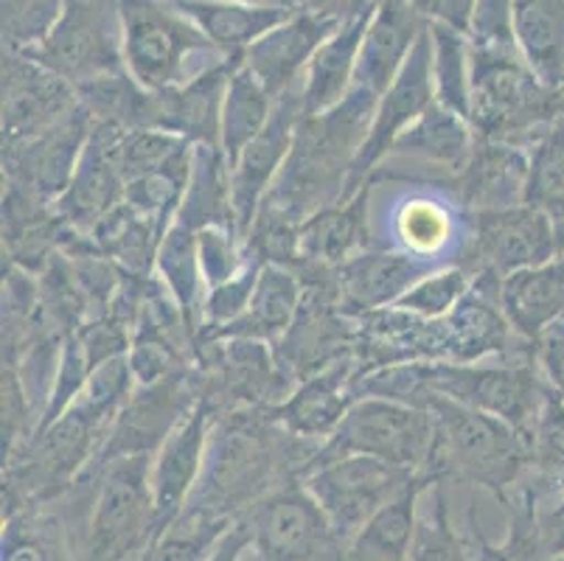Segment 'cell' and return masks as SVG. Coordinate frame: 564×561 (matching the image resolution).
Instances as JSON below:
<instances>
[{
    "instance_id": "1",
    "label": "cell",
    "mask_w": 564,
    "mask_h": 561,
    "mask_svg": "<svg viewBox=\"0 0 564 561\" xmlns=\"http://www.w3.org/2000/svg\"><path fill=\"white\" fill-rule=\"evenodd\" d=\"M321 444L295 439L270 408H248L217 416L203 475L188 511L217 519H242L264 494L290 477H301Z\"/></svg>"
},
{
    "instance_id": "2",
    "label": "cell",
    "mask_w": 564,
    "mask_h": 561,
    "mask_svg": "<svg viewBox=\"0 0 564 561\" xmlns=\"http://www.w3.org/2000/svg\"><path fill=\"white\" fill-rule=\"evenodd\" d=\"M377 105L379 99L371 93L351 87L329 112L301 118L290 158L259 211L301 228L317 211L346 199L348 177L371 130Z\"/></svg>"
},
{
    "instance_id": "3",
    "label": "cell",
    "mask_w": 564,
    "mask_h": 561,
    "mask_svg": "<svg viewBox=\"0 0 564 561\" xmlns=\"http://www.w3.org/2000/svg\"><path fill=\"white\" fill-rule=\"evenodd\" d=\"M419 408L433 416V450L419 472L430 483L460 477L506 497L525 477V439L511 424L435 393Z\"/></svg>"
},
{
    "instance_id": "4",
    "label": "cell",
    "mask_w": 564,
    "mask_h": 561,
    "mask_svg": "<svg viewBox=\"0 0 564 561\" xmlns=\"http://www.w3.org/2000/svg\"><path fill=\"white\" fill-rule=\"evenodd\" d=\"M469 65L475 136L525 149L547 123L564 116V87L545 85L533 74L520 45H475Z\"/></svg>"
},
{
    "instance_id": "5",
    "label": "cell",
    "mask_w": 564,
    "mask_h": 561,
    "mask_svg": "<svg viewBox=\"0 0 564 561\" xmlns=\"http://www.w3.org/2000/svg\"><path fill=\"white\" fill-rule=\"evenodd\" d=\"M96 475L94 508L85 539V561H130L158 537L152 503V457L90 463Z\"/></svg>"
},
{
    "instance_id": "6",
    "label": "cell",
    "mask_w": 564,
    "mask_h": 561,
    "mask_svg": "<svg viewBox=\"0 0 564 561\" xmlns=\"http://www.w3.org/2000/svg\"><path fill=\"white\" fill-rule=\"evenodd\" d=\"M430 450H433V416L427 410L382 396H360L348 408L340 427L332 432V439L317 450L310 466L335 457L368 455L422 472Z\"/></svg>"
},
{
    "instance_id": "7",
    "label": "cell",
    "mask_w": 564,
    "mask_h": 561,
    "mask_svg": "<svg viewBox=\"0 0 564 561\" xmlns=\"http://www.w3.org/2000/svg\"><path fill=\"white\" fill-rule=\"evenodd\" d=\"M248 561H343L346 544L335 533L304 477H290L264 494L248 514Z\"/></svg>"
},
{
    "instance_id": "8",
    "label": "cell",
    "mask_w": 564,
    "mask_h": 561,
    "mask_svg": "<svg viewBox=\"0 0 564 561\" xmlns=\"http://www.w3.org/2000/svg\"><path fill=\"white\" fill-rule=\"evenodd\" d=\"M25 54L68 82L74 90L124 74L118 0H65L48 37Z\"/></svg>"
},
{
    "instance_id": "9",
    "label": "cell",
    "mask_w": 564,
    "mask_h": 561,
    "mask_svg": "<svg viewBox=\"0 0 564 561\" xmlns=\"http://www.w3.org/2000/svg\"><path fill=\"white\" fill-rule=\"evenodd\" d=\"M199 399L217 416L248 408H275L295 390L270 343L259 339H197Z\"/></svg>"
},
{
    "instance_id": "10",
    "label": "cell",
    "mask_w": 564,
    "mask_h": 561,
    "mask_svg": "<svg viewBox=\"0 0 564 561\" xmlns=\"http://www.w3.org/2000/svg\"><path fill=\"white\" fill-rule=\"evenodd\" d=\"M301 477L340 542L348 544L373 514L382 511L404 488L413 486L419 472L393 466L379 457L348 455L315 463Z\"/></svg>"
},
{
    "instance_id": "11",
    "label": "cell",
    "mask_w": 564,
    "mask_h": 561,
    "mask_svg": "<svg viewBox=\"0 0 564 561\" xmlns=\"http://www.w3.org/2000/svg\"><path fill=\"white\" fill-rule=\"evenodd\" d=\"M118 18L127 71L150 93L194 79L186 62L197 51L217 48L203 31L155 0H118Z\"/></svg>"
},
{
    "instance_id": "12",
    "label": "cell",
    "mask_w": 564,
    "mask_h": 561,
    "mask_svg": "<svg viewBox=\"0 0 564 561\" xmlns=\"http://www.w3.org/2000/svg\"><path fill=\"white\" fill-rule=\"evenodd\" d=\"M564 250L556 225L536 205H514L469 216V241L455 265L471 278L502 281L511 272L540 267Z\"/></svg>"
},
{
    "instance_id": "13",
    "label": "cell",
    "mask_w": 564,
    "mask_h": 561,
    "mask_svg": "<svg viewBox=\"0 0 564 561\" xmlns=\"http://www.w3.org/2000/svg\"><path fill=\"white\" fill-rule=\"evenodd\" d=\"M199 404L197 368L161 379L155 385H135L132 396L112 421L90 463H110L118 457H155L163 441Z\"/></svg>"
},
{
    "instance_id": "14",
    "label": "cell",
    "mask_w": 564,
    "mask_h": 561,
    "mask_svg": "<svg viewBox=\"0 0 564 561\" xmlns=\"http://www.w3.org/2000/svg\"><path fill=\"white\" fill-rule=\"evenodd\" d=\"M435 101L433 85V40H430V25L419 37V43L410 51L404 68L393 79V85L382 93L377 112H373L371 130H368L366 143H362L357 161H354L351 177H348L346 199L360 192L362 185L371 183L379 163L391 154L393 143L399 141L404 130L415 118L422 116Z\"/></svg>"
},
{
    "instance_id": "15",
    "label": "cell",
    "mask_w": 564,
    "mask_h": 561,
    "mask_svg": "<svg viewBox=\"0 0 564 561\" xmlns=\"http://www.w3.org/2000/svg\"><path fill=\"white\" fill-rule=\"evenodd\" d=\"M301 118H304V101H301L299 85L275 99L273 116L264 130L230 163V203H234L236 228L242 239H248L267 192L273 188L275 177L290 158Z\"/></svg>"
},
{
    "instance_id": "16",
    "label": "cell",
    "mask_w": 564,
    "mask_h": 561,
    "mask_svg": "<svg viewBox=\"0 0 564 561\" xmlns=\"http://www.w3.org/2000/svg\"><path fill=\"white\" fill-rule=\"evenodd\" d=\"M94 130V118L85 107H76L65 121L48 132L20 143L3 147V183L18 185L43 203L56 205L68 188L82 158L87 138Z\"/></svg>"
},
{
    "instance_id": "17",
    "label": "cell",
    "mask_w": 564,
    "mask_h": 561,
    "mask_svg": "<svg viewBox=\"0 0 564 561\" xmlns=\"http://www.w3.org/2000/svg\"><path fill=\"white\" fill-rule=\"evenodd\" d=\"M430 188L433 194H404L388 216V236L373 245L393 247L435 267H449L469 241V214L449 194L435 185Z\"/></svg>"
},
{
    "instance_id": "18",
    "label": "cell",
    "mask_w": 564,
    "mask_h": 561,
    "mask_svg": "<svg viewBox=\"0 0 564 561\" xmlns=\"http://www.w3.org/2000/svg\"><path fill=\"white\" fill-rule=\"evenodd\" d=\"M217 410L205 399L177 424V430L163 441L161 450L152 457L150 486L155 503V531L163 533L174 519L186 511L203 475L208 441H212Z\"/></svg>"
},
{
    "instance_id": "19",
    "label": "cell",
    "mask_w": 564,
    "mask_h": 561,
    "mask_svg": "<svg viewBox=\"0 0 564 561\" xmlns=\"http://www.w3.org/2000/svg\"><path fill=\"white\" fill-rule=\"evenodd\" d=\"M76 107L74 87L29 54L3 62V147L43 136Z\"/></svg>"
},
{
    "instance_id": "20",
    "label": "cell",
    "mask_w": 564,
    "mask_h": 561,
    "mask_svg": "<svg viewBox=\"0 0 564 561\" xmlns=\"http://www.w3.org/2000/svg\"><path fill=\"white\" fill-rule=\"evenodd\" d=\"M430 185L449 194L469 216L514 208L525 203L528 152L514 143L475 136L466 166L447 177L430 180Z\"/></svg>"
},
{
    "instance_id": "21",
    "label": "cell",
    "mask_w": 564,
    "mask_h": 561,
    "mask_svg": "<svg viewBox=\"0 0 564 561\" xmlns=\"http://www.w3.org/2000/svg\"><path fill=\"white\" fill-rule=\"evenodd\" d=\"M121 143L124 130L94 123L87 138L76 172L68 188L56 199V214L70 228L90 234L105 214H110L124 199V169H121Z\"/></svg>"
},
{
    "instance_id": "22",
    "label": "cell",
    "mask_w": 564,
    "mask_h": 561,
    "mask_svg": "<svg viewBox=\"0 0 564 561\" xmlns=\"http://www.w3.org/2000/svg\"><path fill=\"white\" fill-rule=\"evenodd\" d=\"M242 56H228L183 85L152 93L150 130L174 132L186 138L192 147L223 149L225 90Z\"/></svg>"
},
{
    "instance_id": "23",
    "label": "cell",
    "mask_w": 564,
    "mask_h": 561,
    "mask_svg": "<svg viewBox=\"0 0 564 561\" xmlns=\"http://www.w3.org/2000/svg\"><path fill=\"white\" fill-rule=\"evenodd\" d=\"M340 20L323 18L315 12L292 14L286 23L267 31L264 37L256 40L245 51V68L264 85V90L279 99L286 90L299 87L304 79L306 65L312 62L315 51L340 29Z\"/></svg>"
},
{
    "instance_id": "24",
    "label": "cell",
    "mask_w": 564,
    "mask_h": 561,
    "mask_svg": "<svg viewBox=\"0 0 564 561\" xmlns=\"http://www.w3.org/2000/svg\"><path fill=\"white\" fill-rule=\"evenodd\" d=\"M357 377H360V363L351 352L340 363L329 365L315 377L295 385V390L270 410H273L275 421L295 439L323 446L332 439V432L340 427V421L346 419L348 408L357 401L354 399Z\"/></svg>"
},
{
    "instance_id": "25",
    "label": "cell",
    "mask_w": 564,
    "mask_h": 561,
    "mask_svg": "<svg viewBox=\"0 0 564 561\" xmlns=\"http://www.w3.org/2000/svg\"><path fill=\"white\" fill-rule=\"evenodd\" d=\"M438 270L435 265L393 250V247H366L362 253L348 259L337 270L343 306L348 315H366L377 309L397 306L399 298L408 295L424 276Z\"/></svg>"
},
{
    "instance_id": "26",
    "label": "cell",
    "mask_w": 564,
    "mask_h": 561,
    "mask_svg": "<svg viewBox=\"0 0 564 561\" xmlns=\"http://www.w3.org/2000/svg\"><path fill=\"white\" fill-rule=\"evenodd\" d=\"M424 29L427 25L410 0H382L362 37L351 87L371 93L373 99H382V93L404 68Z\"/></svg>"
},
{
    "instance_id": "27",
    "label": "cell",
    "mask_w": 564,
    "mask_h": 561,
    "mask_svg": "<svg viewBox=\"0 0 564 561\" xmlns=\"http://www.w3.org/2000/svg\"><path fill=\"white\" fill-rule=\"evenodd\" d=\"M371 194L373 183L362 185L354 197L317 211L299 228V267H329L340 270L348 259L373 245L371 239Z\"/></svg>"
},
{
    "instance_id": "28",
    "label": "cell",
    "mask_w": 564,
    "mask_h": 561,
    "mask_svg": "<svg viewBox=\"0 0 564 561\" xmlns=\"http://www.w3.org/2000/svg\"><path fill=\"white\" fill-rule=\"evenodd\" d=\"M497 301L509 326L536 343L547 328L564 321V250L545 265L502 278Z\"/></svg>"
},
{
    "instance_id": "29",
    "label": "cell",
    "mask_w": 564,
    "mask_h": 561,
    "mask_svg": "<svg viewBox=\"0 0 564 561\" xmlns=\"http://www.w3.org/2000/svg\"><path fill=\"white\" fill-rule=\"evenodd\" d=\"M371 18L373 12L343 20L340 29L315 51V56H312L304 71V79H301L304 116L329 112L332 107L340 105L351 93L354 71H357V60H360V45Z\"/></svg>"
},
{
    "instance_id": "30",
    "label": "cell",
    "mask_w": 564,
    "mask_h": 561,
    "mask_svg": "<svg viewBox=\"0 0 564 561\" xmlns=\"http://www.w3.org/2000/svg\"><path fill=\"white\" fill-rule=\"evenodd\" d=\"M301 298H304V281L299 272L290 267L264 265L245 315L219 328L217 334L197 339H259L275 346L299 315Z\"/></svg>"
},
{
    "instance_id": "31",
    "label": "cell",
    "mask_w": 564,
    "mask_h": 561,
    "mask_svg": "<svg viewBox=\"0 0 564 561\" xmlns=\"http://www.w3.org/2000/svg\"><path fill=\"white\" fill-rule=\"evenodd\" d=\"M471 147H475V130H471L469 118L433 101L399 136L388 158H415L427 166L455 174L466 166Z\"/></svg>"
},
{
    "instance_id": "32",
    "label": "cell",
    "mask_w": 564,
    "mask_h": 561,
    "mask_svg": "<svg viewBox=\"0 0 564 561\" xmlns=\"http://www.w3.org/2000/svg\"><path fill=\"white\" fill-rule=\"evenodd\" d=\"M183 14L197 23L217 48L242 56L267 31L292 18L290 7H250V3H217V0H181Z\"/></svg>"
},
{
    "instance_id": "33",
    "label": "cell",
    "mask_w": 564,
    "mask_h": 561,
    "mask_svg": "<svg viewBox=\"0 0 564 561\" xmlns=\"http://www.w3.org/2000/svg\"><path fill=\"white\" fill-rule=\"evenodd\" d=\"M427 486H433V483L419 475L413 486L404 488L397 500L373 514L366 528L346 544V559L343 561H410L415 531H419L415 506H419V497L427 492Z\"/></svg>"
},
{
    "instance_id": "34",
    "label": "cell",
    "mask_w": 564,
    "mask_h": 561,
    "mask_svg": "<svg viewBox=\"0 0 564 561\" xmlns=\"http://www.w3.org/2000/svg\"><path fill=\"white\" fill-rule=\"evenodd\" d=\"M166 230V225L138 214L135 208H130L121 199L110 214L101 216L99 225L90 230V239L96 241V247L107 259L116 261L124 272L155 276L158 250H161Z\"/></svg>"
},
{
    "instance_id": "35",
    "label": "cell",
    "mask_w": 564,
    "mask_h": 561,
    "mask_svg": "<svg viewBox=\"0 0 564 561\" xmlns=\"http://www.w3.org/2000/svg\"><path fill=\"white\" fill-rule=\"evenodd\" d=\"M514 34L533 74L564 87V0H514Z\"/></svg>"
},
{
    "instance_id": "36",
    "label": "cell",
    "mask_w": 564,
    "mask_h": 561,
    "mask_svg": "<svg viewBox=\"0 0 564 561\" xmlns=\"http://www.w3.org/2000/svg\"><path fill=\"white\" fill-rule=\"evenodd\" d=\"M273 96L245 68V62H239L230 74L223 105V154L228 166L264 130L270 116H273Z\"/></svg>"
},
{
    "instance_id": "37",
    "label": "cell",
    "mask_w": 564,
    "mask_h": 561,
    "mask_svg": "<svg viewBox=\"0 0 564 561\" xmlns=\"http://www.w3.org/2000/svg\"><path fill=\"white\" fill-rule=\"evenodd\" d=\"M528 185L525 203L545 211L564 241V116L547 123L525 147Z\"/></svg>"
},
{
    "instance_id": "38",
    "label": "cell",
    "mask_w": 564,
    "mask_h": 561,
    "mask_svg": "<svg viewBox=\"0 0 564 561\" xmlns=\"http://www.w3.org/2000/svg\"><path fill=\"white\" fill-rule=\"evenodd\" d=\"M76 99L87 116L94 118V123H107L124 132L150 130L152 93L143 90L130 71L76 87Z\"/></svg>"
},
{
    "instance_id": "39",
    "label": "cell",
    "mask_w": 564,
    "mask_h": 561,
    "mask_svg": "<svg viewBox=\"0 0 564 561\" xmlns=\"http://www.w3.org/2000/svg\"><path fill=\"white\" fill-rule=\"evenodd\" d=\"M236 519L205 517L186 508L166 531L147 544L135 561H208Z\"/></svg>"
},
{
    "instance_id": "40",
    "label": "cell",
    "mask_w": 564,
    "mask_h": 561,
    "mask_svg": "<svg viewBox=\"0 0 564 561\" xmlns=\"http://www.w3.org/2000/svg\"><path fill=\"white\" fill-rule=\"evenodd\" d=\"M433 40V85L435 101L458 116L471 112V65L464 34L453 25L430 23Z\"/></svg>"
},
{
    "instance_id": "41",
    "label": "cell",
    "mask_w": 564,
    "mask_h": 561,
    "mask_svg": "<svg viewBox=\"0 0 564 561\" xmlns=\"http://www.w3.org/2000/svg\"><path fill=\"white\" fill-rule=\"evenodd\" d=\"M528 470L525 477H533V488L564 492V401L556 393L547 399L533 430L525 435Z\"/></svg>"
},
{
    "instance_id": "42",
    "label": "cell",
    "mask_w": 564,
    "mask_h": 561,
    "mask_svg": "<svg viewBox=\"0 0 564 561\" xmlns=\"http://www.w3.org/2000/svg\"><path fill=\"white\" fill-rule=\"evenodd\" d=\"M475 278L458 265L438 267L430 276H424L408 295L399 298L397 306L404 312H413L419 317H447L466 295H469Z\"/></svg>"
},
{
    "instance_id": "43",
    "label": "cell",
    "mask_w": 564,
    "mask_h": 561,
    "mask_svg": "<svg viewBox=\"0 0 564 561\" xmlns=\"http://www.w3.org/2000/svg\"><path fill=\"white\" fill-rule=\"evenodd\" d=\"M261 267H264V261L256 259V256L248 250V265L242 267L239 276H234L230 281H225V284L205 290L203 323H199L197 337L217 334L219 328L230 326L236 317L245 315V309L250 306V298H253L256 292V284H259Z\"/></svg>"
},
{
    "instance_id": "44",
    "label": "cell",
    "mask_w": 564,
    "mask_h": 561,
    "mask_svg": "<svg viewBox=\"0 0 564 561\" xmlns=\"http://www.w3.org/2000/svg\"><path fill=\"white\" fill-rule=\"evenodd\" d=\"M194 147L186 138L174 136V132L163 130H132L124 132V143H121V169H124V180L143 177V174L161 172V169L172 166L174 161H181L186 154H192Z\"/></svg>"
},
{
    "instance_id": "45",
    "label": "cell",
    "mask_w": 564,
    "mask_h": 561,
    "mask_svg": "<svg viewBox=\"0 0 564 561\" xmlns=\"http://www.w3.org/2000/svg\"><path fill=\"white\" fill-rule=\"evenodd\" d=\"M197 259L205 290H212L242 272V267L248 265V250L242 236L234 228L212 225L197 234Z\"/></svg>"
},
{
    "instance_id": "46",
    "label": "cell",
    "mask_w": 564,
    "mask_h": 561,
    "mask_svg": "<svg viewBox=\"0 0 564 561\" xmlns=\"http://www.w3.org/2000/svg\"><path fill=\"white\" fill-rule=\"evenodd\" d=\"M96 363L87 352V346L82 343L79 334H70L65 339L63 354H59V368H56V379H54V390H51V401L48 408H45L43 421H40V430L48 427L51 421H56L65 410L79 399V393L85 390V385L90 382L94 377Z\"/></svg>"
},
{
    "instance_id": "47",
    "label": "cell",
    "mask_w": 564,
    "mask_h": 561,
    "mask_svg": "<svg viewBox=\"0 0 564 561\" xmlns=\"http://www.w3.org/2000/svg\"><path fill=\"white\" fill-rule=\"evenodd\" d=\"M56 20L54 0H3V31L14 45H40Z\"/></svg>"
},
{
    "instance_id": "48",
    "label": "cell",
    "mask_w": 564,
    "mask_h": 561,
    "mask_svg": "<svg viewBox=\"0 0 564 561\" xmlns=\"http://www.w3.org/2000/svg\"><path fill=\"white\" fill-rule=\"evenodd\" d=\"M410 561H466L464 550H460L458 539H455L453 528H449L447 500L441 494V486L435 488V514L424 519V522H419Z\"/></svg>"
},
{
    "instance_id": "49",
    "label": "cell",
    "mask_w": 564,
    "mask_h": 561,
    "mask_svg": "<svg viewBox=\"0 0 564 561\" xmlns=\"http://www.w3.org/2000/svg\"><path fill=\"white\" fill-rule=\"evenodd\" d=\"M489 561H553L547 553L545 542L540 533V519H536V506L533 494L525 488V503L511 525L509 542L489 553Z\"/></svg>"
},
{
    "instance_id": "50",
    "label": "cell",
    "mask_w": 564,
    "mask_h": 561,
    "mask_svg": "<svg viewBox=\"0 0 564 561\" xmlns=\"http://www.w3.org/2000/svg\"><path fill=\"white\" fill-rule=\"evenodd\" d=\"M0 561H51L43 539L29 528L25 517H12L3 531V555Z\"/></svg>"
},
{
    "instance_id": "51",
    "label": "cell",
    "mask_w": 564,
    "mask_h": 561,
    "mask_svg": "<svg viewBox=\"0 0 564 561\" xmlns=\"http://www.w3.org/2000/svg\"><path fill=\"white\" fill-rule=\"evenodd\" d=\"M536 352H540V365L547 385L564 401V321H558L536 339Z\"/></svg>"
},
{
    "instance_id": "52",
    "label": "cell",
    "mask_w": 564,
    "mask_h": 561,
    "mask_svg": "<svg viewBox=\"0 0 564 561\" xmlns=\"http://www.w3.org/2000/svg\"><path fill=\"white\" fill-rule=\"evenodd\" d=\"M410 3L422 18H435V23L453 25L460 34L471 29L475 0H410Z\"/></svg>"
},
{
    "instance_id": "53",
    "label": "cell",
    "mask_w": 564,
    "mask_h": 561,
    "mask_svg": "<svg viewBox=\"0 0 564 561\" xmlns=\"http://www.w3.org/2000/svg\"><path fill=\"white\" fill-rule=\"evenodd\" d=\"M304 12L323 14V18L332 20H351L357 14H371L377 0H299Z\"/></svg>"
},
{
    "instance_id": "54",
    "label": "cell",
    "mask_w": 564,
    "mask_h": 561,
    "mask_svg": "<svg viewBox=\"0 0 564 561\" xmlns=\"http://www.w3.org/2000/svg\"><path fill=\"white\" fill-rule=\"evenodd\" d=\"M248 548H250L248 522H245V519H236L234 528L225 533V539L217 544V550H214L208 561H248L245 559V555H248Z\"/></svg>"
},
{
    "instance_id": "55",
    "label": "cell",
    "mask_w": 564,
    "mask_h": 561,
    "mask_svg": "<svg viewBox=\"0 0 564 561\" xmlns=\"http://www.w3.org/2000/svg\"><path fill=\"white\" fill-rule=\"evenodd\" d=\"M540 533L551 559L564 555V500L551 511H545V517H540Z\"/></svg>"
},
{
    "instance_id": "56",
    "label": "cell",
    "mask_w": 564,
    "mask_h": 561,
    "mask_svg": "<svg viewBox=\"0 0 564 561\" xmlns=\"http://www.w3.org/2000/svg\"><path fill=\"white\" fill-rule=\"evenodd\" d=\"M236 3H250V7H270V0H236Z\"/></svg>"
},
{
    "instance_id": "57",
    "label": "cell",
    "mask_w": 564,
    "mask_h": 561,
    "mask_svg": "<svg viewBox=\"0 0 564 561\" xmlns=\"http://www.w3.org/2000/svg\"><path fill=\"white\" fill-rule=\"evenodd\" d=\"M553 561H564V555H558V559H553Z\"/></svg>"
}]
</instances>
